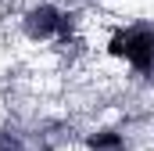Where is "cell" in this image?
<instances>
[{
    "label": "cell",
    "instance_id": "3957f363",
    "mask_svg": "<svg viewBox=\"0 0 154 151\" xmlns=\"http://www.w3.org/2000/svg\"><path fill=\"white\" fill-rule=\"evenodd\" d=\"M90 151H125V140L115 130H100V133L90 137Z\"/></svg>",
    "mask_w": 154,
    "mask_h": 151
},
{
    "label": "cell",
    "instance_id": "7a4b0ae2",
    "mask_svg": "<svg viewBox=\"0 0 154 151\" xmlns=\"http://www.w3.org/2000/svg\"><path fill=\"white\" fill-rule=\"evenodd\" d=\"M72 25H75L72 14H65V11H57L50 4L32 7L25 14V33H29V40H57V43H65V40L72 36Z\"/></svg>",
    "mask_w": 154,
    "mask_h": 151
},
{
    "label": "cell",
    "instance_id": "6da1fadb",
    "mask_svg": "<svg viewBox=\"0 0 154 151\" xmlns=\"http://www.w3.org/2000/svg\"><path fill=\"white\" fill-rule=\"evenodd\" d=\"M108 50H111V58L133 65L143 79L154 83V25L151 22H136V25L115 29Z\"/></svg>",
    "mask_w": 154,
    "mask_h": 151
},
{
    "label": "cell",
    "instance_id": "277c9868",
    "mask_svg": "<svg viewBox=\"0 0 154 151\" xmlns=\"http://www.w3.org/2000/svg\"><path fill=\"white\" fill-rule=\"evenodd\" d=\"M0 151H25V140L14 130H0Z\"/></svg>",
    "mask_w": 154,
    "mask_h": 151
}]
</instances>
